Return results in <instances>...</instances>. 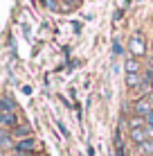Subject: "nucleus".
Masks as SVG:
<instances>
[{
    "instance_id": "423d86ee",
    "label": "nucleus",
    "mask_w": 153,
    "mask_h": 156,
    "mask_svg": "<svg viewBox=\"0 0 153 156\" xmlns=\"http://www.w3.org/2000/svg\"><path fill=\"white\" fill-rule=\"evenodd\" d=\"M12 133H7L5 129H0V152H5V149H9V147H16V145L12 143Z\"/></svg>"
},
{
    "instance_id": "9d476101",
    "label": "nucleus",
    "mask_w": 153,
    "mask_h": 156,
    "mask_svg": "<svg viewBox=\"0 0 153 156\" xmlns=\"http://www.w3.org/2000/svg\"><path fill=\"white\" fill-rule=\"evenodd\" d=\"M128 127L131 129H142V127H146V118H142V115H131V120H128Z\"/></svg>"
},
{
    "instance_id": "20e7f679",
    "label": "nucleus",
    "mask_w": 153,
    "mask_h": 156,
    "mask_svg": "<svg viewBox=\"0 0 153 156\" xmlns=\"http://www.w3.org/2000/svg\"><path fill=\"white\" fill-rule=\"evenodd\" d=\"M128 136H131V140H133L135 145H142V143L151 140V136H149V131H146V127H142V129H131Z\"/></svg>"
},
{
    "instance_id": "4468645a",
    "label": "nucleus",
    "mask_w": 153,
    "mask_h": 156,
    "mask_svg": "<svg viewBox=\"0 0 153 156\" xmlns=\"http://www.w3.org/2000/svg\"><path fill=\"white\" fill-rule=\"evenodd\" d=\"M122 52V45H119V41H115V55H119Z\"/></svg>"
},
{
    "instance_id": "f03ea898",
    "label": "nucleus",
    "mask_w": 153,
    "mask_h": 156,
    "mask_svg": "<svg viewBox=\"0 0 153 156\" xmlns=\"http://www.w3.org/2000/svg\"><path fill=\"white\" fill-rule=\"evenodd\" d=\"M151 111H153V102H151L149 95H142V98H138V100L133 102V113H135V115L146 118Z\"/></svg>"
},
{
    "instance_id": "f3484780",
    "label": "nucleus",
    "mask_w": 153,
    "mask_h": 156,
    "mask_svg": "<svg viewBox=\"0 0 153 156\" xmlns=\"http://www.w3.org/2000/svg\"><path fill=\"white\" fill-rule=\"evenodd\" d=\"M151 73H153V66H151Z\"/></svg>"
},
{
    "instance_id": "0eeeda50",
    "label": "nucleus",
    "mask_w": 153,
    "mask_h": 156,
    "mask_svg": "<svg viewBox=\"0 0 153 156\" xmlns=\"http://www.w3.org/2000/svg\"><path fill=\"white\" fill-rule=\"evenodd\" d=\"M124 68H126V75H140V61H138V59H135V57L126 59Z\"/></svg>"
},
{
    "instance_id": "6e6552de",
    "label": "nucleus",
    "mask_w": 153,
    "mask_h": 156,
    "mask_svg": "<svg viewBox=\"0 0 153 156\" xmlns=\"http://www.w3.org/2000/svg\"><path fill=\"white\" fill-rule=\"evenodd\" d=\"M142 84H144V77H142V75H126V86H128L131 90L140 88Z\"/></svg>"
},
{
    "instance_id": "39448f33",
    "label": "nucleus",
    "mask_w": 153,
    "mask_h": 156,
    "mask_svg": "<svg viewBox=\"0 0 153 156\" xmlns=\"http://www.w3.org/2000/svg\"><path fill=\"white\" fill-rule=\"evenodd\" d=\"M16 125H18V115H16V111H5V113H0V127L16 129Z\"/></svg>"
},
{
    "instance_id": "f257e3e1",
    "label": "nucleus",
    "mask_w": 153,
    "mask_h": 156,
    "mask_svg": "<svg viewBox=\"0 0 153 156\" xmlns=\"http://www.w3.org/2000/svg\"><path fill=\"white\" fill-rule=\"evenodd\" d=\"M128 52H131V57H135V59H140V57L146 55V41H144V36H142V34H133V36H131Z\"/></svg>"
},
{
    "instance_id": "7ed1b4c3",
    "label": "nucleus",
    "mask_w": 153,
    "mask_h": 156,
    "mask_svg": "<svg viewBox=\"0 0 153 156\" xmlns=\"http://www.w3.org/2000/svg\"><path fill=\"white\" fill-rule=\"evenodd\" d=\"M14 149H18V152H23V154H34V149H36V140L34 138H23V140H16V147Z\"/></svg>"
},
{
    "instance_id": "2eb2a0df",
    "label": "nucleus",
    "mask_w": 153,
    "mask_h": 156,
    "mask_svg": "<svg viewBox=\"0 0 153 156\" xmlns=\"http://www.w3.org/2000/svg\"><path fill=\"white\" fill-rule=\"evenodd\" d=\"M70 2H72V5H79V2H81V0H70Z\"/></svg>"
},
{
    "instance_id": "ddd939ff",
    "label": "nucleus",
    "mask_w": 153,
    "mask_h": 156,
    "mask_svg": "<svg viewBox=\"0 0 153 156\" xmlns=\"http://www.w3.org/2000/svg\"><path fill=\"white\" fill-rule=\"evenodd\" d=\"M45 5L50 9H59V5H56V0H45Z\"/></svg>"
},
{
    "instance_id": "1a4fd4ad",
    "label": "nucleus",
    "mask_w": 153,
    "mask_h": 156,
    "mask_svg": "<svg viewBox=\"0 0 153 156\" xmlns=\"http://www.w3.org/2000/svg\"><path fill=\"white\" fill-rule=\"evenodd\" d=\"M29 133H32V129L27 127V125H23V127H16V129H12V136L14 138H29Z\"/></svg>"
},
{
    "instance_id": "f8f14e48",
    "label": "nucleus",
    "mask_w": 153,
    "mask_h": 156,
    "mask_svg": "<svg viewBox=\"0 0 153 156\" xmlns=\"http://www.w3.org/2000/svg\"><path fill=\"white\" fill-rule=\"evenodd\" d=\"M146 131H149V136L153 138V111L146 115Z\"/></svg>"
},
{
    "instance_id": "9b49d317",
    "label": "nucleus",
    "mask_w": 153,
    "mask_h": 156,
    "mask_svg": "<svg viewBox=\"0 0 153 156\" xmlns=\"http://www.w3.org/2000/svg\"><path fill=\"white\" fill-rule=\"evenodd\" d=\"M138 149H140L142 156H153V138L146 140V143H142V145H138Z\"/></svg>"
},
{
    "instance_id": "dca6fc26",
    "label": "nucleus",
    "mask_w": 153,
    "mask_h": 156,
    "mask_svg": "<svg viewBox=\"0 0 153 156\" xmlns=\"http://www.w3.org/2000/svg\"><path fill=\"white\" fill-rule=\"evenodd\" d=\"M149 98H151V102H153V90H151V93H149Z\"/></svg>"
}]
</instances>
